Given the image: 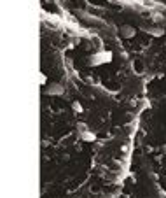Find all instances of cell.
<instances>
[{"instance_id": "obj_1", "label": "cell", "mask_w": 166, "mask_h": 198, "mask_svg": "<svg viewBox=\"0 0 166 198\" xmlns=\"http://www.w3.org/2000/svg\"><path fill=\"white\" fill-rule=\"evenodd\" d=\"M112 51H100V53H94L89 60V65L93 67H98V65H103V63L112 62Z\"/></svg>"}, {"instance_id": "obj_2", "label": "cell", "mask_w": 166, "mask_h": 198, "mask_svg": "<svg viewBox=\"0 0 166 198\" xmlns=\"http://www.w3.org/2000/svg\"><path fill=\"white\" fill-rule=\"evenodd\" d=\"M135 33H136V30L131 25H121V28H119V35L123 39H133Z\"/></svg>"}, {"instance_id": "obj_3", "label": "cell", "mask_w": 166, "mask_h": 198, "mask_svg": "<svg viewBox=\"0 0 166 198\" xmlns=\"http://www.w3.org/2000/svg\"><path fill=\"white\" fill-rule=\"evenodd\" d=\"M47 95H63V88L60 84H51L49 88H46Z\"/></svg>"}, {"instance_id": "obj_4", "label": "cell", "mask_w": 166, "mask_h": 198, "mask_svg": "<svg viewBox=\"0 0 166 198\" xmlns=\"http://www.w3.org/2000/svg\"><path fill=\"white\" fill-rule=\"evenodd\" d=\"M96 137H94V133H91V131H84L82 133V140H87V142H93Z\"/></svg>"}, {"instance_id": "obj_5", "label": "cell", "mask_w": 166, "mask_h": 198, "mask_svg": "<svg viewBox=\"0 0 166 198\" xmlns=\"http://www.w3.org/2000/svg\"><path fill=\"white\" fill-rule=\"evenodd\" d=\"M72 109H74V112H82V105L79 102H72Z\"/></svg>"}, {"instance_id": "obj_6", "label": "cell", "mask_w": 166, "mask_h": 198, "mask_svg": "<svg viewBox=\"0 0 166 198\" xmlns=\"http://www.w3.org/2000/svg\"><path fill=\"white\" fill-rule=\"evenodd\" d=\"M150 35H154V37H159V35H163V30H157V28H152V30H147Z\"/></svg>"}, {"instance_id": "obj_7", "label": "cell", "mask_w": 166, "mask_h": 198, "mask_svg": "<svg viewBox=\"0 0 166 198\" xmlns=\"http://www.w3.org/2000/svg\"><path fill=\"white\" fill-rule=\"evenodd\" d=\"M77 128H79L80 133H84V131H87V124L86 123H79V124H77Z\"/></svg>"}, {"instance_id": "obj_8", "label": "cell", "mask_w": 166, "mask_h": 198, "mask_svg": "<svg viewBox=\"0 0 166 198\" xmlns=\"http://www.w3.org/2000/svg\"><path fill=\"white\" fill-rule=\"evenodd\" d=\"M39 77H40V84H46V75H44V74H40Z\"/></svg>"}, {"instance_id": "obj_9", "label": "cell", "mask_w": 166, "mask_h": 198, "mask_svg": "<svg viewBox=\"0 0 166 198\" xmlns=\"http://www.w3.org/2000/svg\"><path fill=\"white\" fill-rule=\"evenodd\" d=\"M161 153H163V154H166V144L163 146V147H161Z\"/></svg>"}]
</instances>
